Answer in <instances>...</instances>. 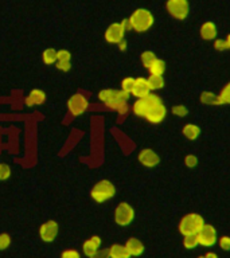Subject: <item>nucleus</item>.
<instances>
[{
    "instance_id": "obj_1",
    "label": "nucleus",
    "mask_w": 230,
    "mask_h": 258,
    "mask_svg": "<svg viewBox=\"0 0 230 258\" xmlns=\"http://www.w3.org/2000/svg\"><path fill=\"white\" fill-rule=\"evenodd\" d=\"M98 98L106 106L116 109L120 114H127L128 112V105H127V101L129 98L128 93L123 90H114V89H102L98 93Z\"/></svg>"
},
{
    "instance_id": "obj_2",
    "label": "nucleus",
    "mask_w": 230,
    "mask_h": 258,
    "mask_svg": "<svg viewBox=\"0 0 230 258\" xmlns=\"http://www.w3.org/2000/svg\"><path fill=\"white\" fill-rule=\"evenodd\" d=\"M145 100L148 102V112L145 114V120L151 124H160L161 121H164L167 116V108L160 97L149 93L145 96Z\"/></svg>"
},
{
    "instance_id": "obj_3",
    "label": "nucleus",
    "mask_w": 230,
    "mask_h": 258,
    "mask_svg": "<svg viewBox=\"0 0 230 258\" xmlns=\"http://www.w3.org/2000/svg\"><path fill=\"white\" fill-rule=\"evenodd\" d=\"M203 226H205V219L202 215L197 213H190L182 218L178 229H179V233L185 237V235H197Z\"/></svg>"
},
{
    "instance_id": "obj_4",
    "label": "nucleus",
    "mask_w": 230,
    "mask_h": 258,
    "mask_svg": "<svg viewBox=\"0 0 230 258\" xmlns=\"http://www.w3.org/2000/svg\"><path fill=\"white\" fill-rule=\"evenodd\" d=\"M131 28L136 32H145L152 27L153 15L147 8H137L129 16Z\"/></svg>"
},
{
    "instance_id": "obj_5",
    "label": "nucleus",
    "mask_w": 230,
    "mask_h": 258,
    "mask_svg": "<svg viewBox=\"0 0 230 258\" xmlns=\"http://www.w3.org/2000/svg\"><path fill=\"white\" fill-rule=\"evenodd\" d=\"M114 195H116V187L109 180H100L93 185L92 191H90V197L97 203H104V202L112 199Z\"/></svg>"
},
{
    "instance_id": "obj_6",
    "label": "nucleus",
    "mask_w": 230,
    "mask_h": 258,
    "mask_svg": "<svg viewBox=\"0 0 230 258\" xmlns=\"http://www.w3.org/2000/svg\"><path fill=\"white\" fill-rule=\"evenodd\" d=\"M113 218L119 226L131 225L135 219V209L127 202H121L113 213Z\"/></svg>"
},
{
    "instance_id": "obj_7",
    "label": "nucleus",
    "mask_w": 230,
    "mask_h": 258,
    "mask_svg": "<svg viewBox=\"0 0 230 258\" xmlns=\"http://www.w3.org/2000/svg\"><path fill=\"white\" fill-rule=\"evenodd\" d=\"M165 8L174 19L183 20L190 15L189 0H167Z\"/></svg>"
},
{
    "instance_id": "obj_8",
    "label": "nucleus",
    "mask_w": 230,
    "mask_h": 258,
    "mask_svg": "<svg viewBox=\"0 0 230 258\" xmlns=\"http://www.w3.org/2000/svg\"><path fill=\"white\" fill-rule=\"evenodd\" d=\"M88 106H89V102L88 100H86V97H85L84 94H81V93L73 94L68 101L69 113L74 117L81 116L82 113L86 112Z\"/></svg>"
},
{
    "instance_id": "obj_9",
    "label": "nucleus",
    "mask_w": 230,
    "mask_h": 258,
    "mask_svg": "<svg viewBox=\"0 0 230 258\" xmlns=\"http://www.w3.org/2000/svg\"><path fill=\"white\" fill-rule=\"evenodd\" d=\"M197 238L201 246L211 247V246L215 245L218 241L217 229H215L213 225H207V223H205V226L202 227L201 231L197 234Z\"/></svg>"
},
{
    "instance_id": "obj_10",
    "label": "nucleus",
    "mask_w": 230,
    "mask_h": 258,
    "mask_svg": "<svg viewBox=\"0 0 230 258\" xmlns=\"http://www.w3.org/2000/svg\"><path fill=\"white\" fill-rule=\"evenodd\" d=\"M124 27L121 26V23H112L106 30H105V40L108 43L119 44L121 40H124L125 35Z\"/></svg>"
},
{
    "instance_id": "obj_11",
    "label": "nucleus",
    "mask_w": 230,
    "mask_h": 258,
    "mask_svg": "<svg viewBox=\"0 0 230 258\" xmlns=\"http://www.w3.org/2000/svg\"><path fill=\"white\" fill-rule=\"evenodd\" d=\"M58 223L55 221L44 222L43 225L39 227V237L43 242H52L55 241L58 235Z\"/></svg>"
},
{
    "instance_id": "obj_12",
    "label": "nucleus",
    "mask_w": 230,
    "mask_h": 258,
    "mask_svg": "<svg viewBox=\"0 0 230 258\" xmlns=\"http://www.w3.org/2000/svg\"><path fill=\"white\" fill-rule=\"evenodd\" d=\"M137 159H139L141 165L148 167V168H153V167H156V165L160 163V156L151 148L141 149L140 152H139Z\"/></svg>"
},
{
    "instance_id": "obj_13",
    "label": "nucleus",
    "mask_w": 230,
    "mask_h": 258,
    "mask_svg": "<svg viewBox=\"0 0 230 258\" xmlns=\"http://www.w3.org/2000/svg\"><path fill=\"white\" fill-rule=\"evenodd\" d=\"M101 238L98 235H93L92 238H89L88 241L84 242L82 245V251H84L85 255H88L89 258L94 257L98 251H100L101 247Z\"/></svg>"
},
{
    "instance_id": "obj_14",
    "label": "nucleus",
    "mask_w": 230,
    "mask_h": 258,
    "mask_svg": "<svg viewBox=\"0 0 230 258\" xmlns=\"http://www.w3.org/2000/svg\"><path fill=\"white\" fill-rule=\"evenodd\" d=\"M149 93H151V88L148 85V80L143 78V77L135 78V86H133V90L131 94L136 97V98H143Z\"/></svg>"
},
{
    "instance_id": "obj_15",
    "label": "nucleus",
    "mask_w": 230,
    "mask_h": 258,
    "mask_svg": "<svg viewBox=\"0 0 230 258\" xmlns=\"http://www.w3.org/2000/svg\"><path fill=\"white\" fill-rule=\"evenodd\" d=\"M125 247L131 257H140L145 250L144 243L139 238H129L128 241L125 242Z\"/></svg>"
},
{
    "instance_id": "obj_16",
    "label": "nucleus",
    "mask_w": 230,
    "mask_h": 258,
    "mask_svg": "<svg viewBox=\"0 0 230 258\" xmlns=\"http://www.w3.org/2000/svg\"><path fill=\"white\" fill-rule=\"evenodd\" d=\"M199 34H201L202 39L209 40V42L210 40H215L218 34L217 26H215V23L211 22V20H207V22H205V23L201 26Z\"/></svg>"
},
{
    "instance_id": "obj_17",
    "label": "nucleus",
    "mask_w": 230,
    "mask_h": 258,
    "mask_svg": "<svg viewBox=\"0 0 230 258\" xmlns=\"http://www.w3.org/2000/svg\"><path fill=\"white\" fill-rule=\"evenodd\" d=\"M46 100V94L44 92L39 90V89H34L31 92L28 93V96L26 97V100H24V104L26 106H36V105H42Z\"/></svg>"
},
{
    "instance_id": "obj_18",
    "label": "nucleus",
    "mask_w": 230,
    "mask_h": 258,
    "mask_svg": "<svg viewBox=\"0 0 230 258\" xmlns=\"http://www.w3.org/2000/svg\"><path fill=\"white\" fill-rule=\"evenodd\" d=\"M182 133H183V136H185L189 141H195L198 137L201 136V128H199L197 124L190 122V124H186L185 126H183Z\"/></svg>"
},
{
    "instance_id": "obj_19",
    "label": "nucleus",
    "mask_w": 230,
    "mask_h": 258,
    "mask_svg": "<svg viewBox=\"0 0 230 258\" xmlns=\"http://www.w3.org/2000/svg\"><path fill=\"white\" fill-rule=\"evenodd\" d=\"M109 258H131L128 250L125 247V245H120V243H114L108 249Z\"/></svg>"
},
{
    "instance_id": "obj_20",
    "label": "nucleus",
    "mask_w": 230,
    "mask_h": 258,
    "mask_svg": "<svg viewBox=\"0 0 230 258\" xmlns=\"http://www.w3.org/2000/svg\"><path fill=\"white\" fill-rule=\"evenodd\" d=\"M132 112L136 114L137 117H143L145 118V114L148 112V102L145 100V97L143 98H137L132 105Z\"/></svg>"
},
{
    "instance_id": "obj_21",
    "label": "nucleus",
    "mask_w": 230,
    "mask_h": 258,
    "mask_svg": "<svg viewBox=\"0 0 230 258\" xmlns=\"http://www.w3.org/2000/svg\"><path fill=\"white\" fill-rule=\"evenodd\" d=\"M165 69H167V66H165L164 60L160 59V58H156L148 68V72L152 76H163L165 73Z\"/></svg>"
},
{
    "instance_id": "obj_22",
    "label": "nucleus",
    "mask_w": 230,
    "mask_h": 258,
    "mask_svg": "<svg viewBox=\"0 0 230 258\" xmlns=\"http://www.w3.org/2000/svg\"><path fill=\"white\" fill-rule=\"evenodd\" d=\"M199 100H201L202 104L210 105V106H213V105H218V96L215 94V93L209 92V90L202 92L201 96H199Z\"/></svg>"
},
{
    "instance_id": "obj_23",
    "label": "nucleus",
    "mask_w": 230,
    "mask_h": 258,
    "mask_svg": "<svg viewBox=\"0 0 230 258\" xmlns=\"http://www.w3.org/2000/svg\"><path fill=\"white\" fill-rule=\"evenodd\" d=\"M148 80V85L149 88H151V92L152 90H160V89L164 88V78L163 76H151L147 78Z\"/></svg>"
},
{
    "instance_id": "obj_24",
    "label": "nucleus",
    "mask_w": 230,
    "mask_h": 258,
    "mask_svg": "<svg viewBox=\"0 0 230 258\" xmlns=\"http://www.w3.org/2000/svg\"><path fill=\"white\" fill-rule=\"evenodd\" d=\"M56 54H58V51L54 50V48H46V50L42 52V59H43V63L55 64Z\"/></svg>"
},
{
    "instance_id": "obj_25",
    "label": "nucleus",
    "mask_w": 230,
    "mask_h": 258,
    "mask_svg": "<svg viewBox=\"0 0 230 258\" xmlns=\"http://www.w3.org/2000/svg\"><path fill=\"white\" fill-rule=\"evenodd\" d=\"M218 96V105H230V82L223 86Z\"/></svg>"
},
{
    "instance_id": "obj_26",
    "label": "nucleus",
    "mask_w": 230,
    "mask_h": 258,
    "mask_svg": "<svg viewBox=\"0 0 230 258\" xmlns=\"http://www.w3.org/2000/svg\"><path fill=\"white\" fill-rule=\"evenodd\" d=\"M157 56L155 55V52L153 51H149V50H147V51L141 52V63H143V66H144L145 69H148L151 64H152V62L155 59H156Z\"/></svg>"
},
{
    "instance_id": "obj_27",
    "label": "nucleus",
    "mask_w": 230,
    "mask_h": 258,
    "mask_svg": "<svg viewBox=\"0 0 230 258\" xmlns=\"http://www.w3.org/2000/svg\"><path fill=\"white\" fill-rule=\"evenodd\" d=\"M183 246L189 250H193L195 249V247H198V246H199V242H198L197 235H185V237H183Z\"/></svg>"
},
{
    "instance_id": "obj_28",
    "label": "nucleus",
    "mask_w": 230,
    "mask_h": 258,
    "mask_svg": "<svg viewBox=\"0 0 230 258\" xmlns=\"http://www.w3.org/2000/svg\"><path fill=\"white\" fill-rule=\"evenodd\" d=\"M133 86H135V78H132V77H127V78L121 81V90L123 92L131 94L133 90Z\"/></svg>"
},
{
    "instance_id": "obj_29",
    "label": "nucleus",
    "mask_w": 230,
    "mask_h": 258,
    "mask_svg": "<svg viewBox=\"0 0 230 258\" xmlns=\"http://www.w3.org/2000/svg\"><path fill=\"white\" fill-rule=\"evenodd\" d=\"M171 110H172L174 116H178V117H186L187 114H189V109L186 108V105L183 104L174 105Z\"/></svg>"
},
{
    "instance_id": "obj_30",
    "label": "nucleus",
    "mask_w": 230,
    "mask_h": 258,
    "mask_svg": "<svg viewBox=\"0 0 230 258\" xmlns=\"http://www.w3.org/2000/svg\"><path fill=\"white\" fill-rule=\"evenodd\" d=\"M11 245V237L10 234L2 233L0 234V250H6Z\"/></svg>"
},
{
    "instance_id": "obj_31",
    "label": "nucleus",
    "mask_w": 230,
    "mask_h": 258,
    "mask_svg": "<svg viewBox=\"0 0 230 258\" xmlns=\"http://www.w3.org/2000/svg\"><path fill=\"white\" fill-rule=\"evenodd\" d=\"M11 176V168L7 164L0 163V180H7Z\"/></svg>"
},
{
    "instance_id": "obj_32",
    "label": "nucleus",
    "mask_w": 230,
    "mask_h": 258,
    "mask_svg": "<svg viewBox=\"0 0 230 258\" xmlns=\"http://www.w3.org/2000/svg\"><path fill=\"white\" fill-rule=\"evenodd\" d=\"M218 245L221 247L222 250H225V251H229L230 250V237L229 235H223L218 239Z\"/></svg>"
},
{
    "instance_id": "obj_33",
    "label": "nucleus",
    "mask_w": 230,
    "mask_h": 258,
    "mask_svg": "<svg viewBox=\"0 0 230 258\" xmlns=\"http://www.w3.org/2000/svg\"><path fill=\"white\" fill-rule=\"evenodd\" d=\"M198 164V157L195 155H187L185 157V165L189 168H194Z\"/></svg>"
},
{
    "instance_id": "obj_34",
    "label": "nucleus",
    "mask_w": 230,
    "mask_h": 258,
    "mask_svg": "<svg viewBox=\"0 0 230 258\" xmlns=\"http://www.w3.org/2000/svg\"><path fill=\"white\" fill-rule=\"evenodd\" d=\"M55 66L60 72L66 73L70 70V68H72V62H66V60H56Z\"/></svg>"
},
{
    "instance_id": "obj_35",
    "label": "nucleus",
    "mask_w": 230,
    "mask_h": 258,
    "mask_svg": "<svg viewBox=\"0 0 230 258\" xmlns=\"http://www.w3.org/2000/svg\"><path fill=\"white\" fill-rule=\"evenodd\" d=\"M61 258H81V254H80V251H77V250L69 249V250H65V251H62V254H61Z\"/></svg>"
},
{
    "instance_id": "obj_36",
    "label": "nucleus",
    "mask_w": 230,
    "mask_h": 258,
    "mask_svg": "<svg viewBox=\"0 0 230 258\" xmlns=\"http://www.w3.org/2000/svg\"><path fill=\"white\" fill-rule=\"evenodd\" d=\"M214 48H215V50H218V51H225V50H227V46H226L225 39L214 40Z\"/></svg>"
},
{
    "instance_id": "obj_37",
    "label": "nucleus",
    "mask_w": 230,
    "mask_h": 258,
    "mask_svg": "<svg viewBox=\"0 0 230 258\" xmlns=\"http://www.w3.org/2000/svg\"><path fill=\"white\" fill-rule=\"evenodd\" d=\"M92 258H109V254H108V250H100L98 253Z\"/></svg>"
},
{
    "instance_id": "obj_38",
    "label": "nucleus",
    "mask_w": 230,
    "mask_h": 258,
    "mask_svg": "<svg viewBox=\"0 0 230 258\" xmlns=\"http://www.w3.org/2000/svg\"><path fill=\"white\" fill-rule=\"evenodd\" d=\"M120 23H121V26L124 27L125 31H128V30H132V28H131V23H129V19H124L123 22H120Z\"/></svg>"
},
{
    "instance_id": "obj_39",
    "label": "nucleus",
    "mask_w": 230,
    "mask_h": 258,
    "mask_svg": "<svg viewBox=\"0 0 230 258\" xmlns=\"http://www.w3.org/2000/svg\"><path fill=\"white\" fill-rule=\"evenodd\" d=\"M119 48H120L121 51H125V50H127V42H125V39L121 40L120 43H119Z\"/></svg>"
},
{
    "instance_id": "obj_40",
    "label": "nucleus",
    "mask_w": 230,
    "mask_h": 258,
    "mask_svg": "<svg viewBox=\"0 0 230 258\" xmlns=\"http://www.w3.org/2000/svg\"><path fill=\"white\" fill-rule=\"evenodd\" d=\"M205 258H219V257H218L217 253H214V251H209V253L205 254Z\"/></svg>"
},
{
    "instance_id": "obj_41",
    "label": "nucleus",
    "mask_w": 230,
    "mask_h": 258,
    "mask_svg": "<svg viewBox=\"0 0 230 258\" xmlns=\"http://www.w3.org/2000/svg\"><path fill=\"white\" fill-rule=\"evenodd\" d=\"M226 46H227V50H230V34H227V36L225 38Z\"/></svg>"
},
{
    "instance_id": "obj_42",
    "label": "nucleus",
    "mask_w": 230,
    "mask_h": 258,
    "mask_svg": "<svg viewBox=\"0 0 230 258\" xmlns=\"http://www.w3.org/2000/svg\"><path fill=\"white\" fill-rule=\"evenodd\" d=\"M197 258H205V255H199V257H197Z\"/></svg>"
}]
</instances>
